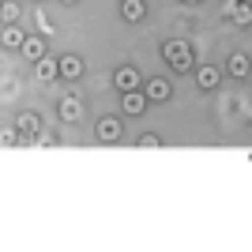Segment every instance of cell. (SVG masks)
Masks as SVG:
<instances>
[{
    "mask_svg": "<svg viewBox=\"0 0 252 252\" xmlns=\"http://www.w3.org/2000/svg\"><path fill=\"white\" fill-rule=\"evenodd\" d=\"M162 57H166L177 72H192V45L189 42H181V38L166 42V45H162Z\"/></svg>",
    "mask_w": 252,
    "mask_h": 252,
    "instance_id": "1",
    "label": "cell"
},
{
    "mask_svg": "<svg viewBox=\"0 0 252 252\" xmlns=\"http://www.w3.org/2000/svg\"><path fill=\"white\" fill-rule=\"evenodd\" d=\"M147 91H143V87H136V91H125V94H121V109H125L128 117H139L143 113V109H147Z\"/></svg>",
    "mask_w": 252,
    "mask_h": 252,
    "instance_id": "2",
    "label": "cell"
},
{
    "mask_svg": "<svg viewBox=\"0 0 252 252\" xmlns=\"http://www.w3.org/2000/svg\"><path fill=\"white\" fill-rule=\"evenodd\" d=\"M121 132H125V125H121V117H102L94 128V136L102 139V143H117L121 139Z\"/></svg>",
    "mask_w": 252,
    "mask_h": 252,
    "instance_id": "3",
    "label": "cell"
},
{
    "mask_svg": "<svg viewBox=\"0 0 252 252\" xmlns=\"http://www.w3.org/2000/svg\"><path fill=\"white\" fill-rule=\"evenodd\" d=\"M226 19L237 23V27H252V4L249 0H230L226 4Z\"/></svg>",
    "mask_w": 252,
    "mask_h": 252,
    "instance_id": "4",
    "label": "cell"
},
{
    "mask_svg": "<svg viewBox=\"0 0 252 252\" xmlns=\"http://www.w3.org/2000/svg\"><path fill=\"white\" fill-rule=\"evenodd\" d=\"M113 87L121 91V94H125V91H136V87H143V79H139V72L132 68V64H125V68H117Z\"/></svg>",
    "mask_w": 252,
    "mask_h": 252,
    "instance_id": "5",
    "label": "cell"
},
{
    "mask_svg": "<svg viewBox=\"0 0 252 252\" xmlns=\"http://www.w3.org/2000/svg\"><path fill=\"white\" fill-rule=\"evenodd\" d=\"M143 91H147L151 102H169V98H173V83H169V79H162V75H158V79H147V83H143Z\"/></svg>",
    "mask_w": 252,
    "mask_h": 252,
    "instance_id": "6",
    "label": "cell"
},
{
    "mask_svg": "<svg viewBox=\"0 0 252 252\" xmlns=\"http://www.w3.org/2000/svg\"><path fill=\"white\" fill-rule=\"evenodd\" d=\"M34 72H38V79H42V83L57 79V75H61V57H49V53H45L42 61H34Z\"/></svg>",
    "mask_w": 252,
    "mask_h": 252,
    "instance_id": "7",
    "label": "cell"
},
{
    "mask_svg": "<svg viewBox=\"0 0 252 252\" xmlns=\"http://www.w3.org/2000/svg\"><path fill=\"white\" fill-rule=\"evenodd\" d=\"M0 42H4V49H23L27 34L19 31V23H4V31H0Z\"/></svg>",
    "mask_w": 252,
    "mask_h": 252,
    "instance_id": "8",
    "label": "cell"
},
{
    "mask_svg": "<svg viewBox=\"0 0 252 252\" xmlns=\"http://www.w3.org/2000/svg\"><path fill=\"white\" fill-rule=\"evenodd\" d=\"M121 15H125L128 23H139L147 15V4H143V0H121Z\"/></svg>",
    "mask_w": 252,
    "mask_h": 252,
    "instance_id": "9",
    "label": "cell"
},
{
    "mask_svg": "<svg viewBox=\"0 0 252 252\" xmlns=\"http://www.w3.org/2000/svg\"><path fill=\"white\" fill-rule=\"evenodd\" d=\"M196 83H200L203 91L219 87V68H215V64H200V68H196Z\"/></svg>",
    "mask_w": 252,
    "mask_h": 252,
    "instance_id": "10",
    "label": "cell"
},
{
    "mask_svg": "<svg viewBox=\"0 0 252 252\" xmlns=\"http://www.w3.org/2000/svg\"><path fill=\"white\" fill-rule=\"evenodd\" d=\"M79 117H83V105H79V98H64V102H61V121L75 125Z\"/></svg>",
    "mask_w": 252,
    "mask_h": 252,
    "instance_id": "11",
    "label": "cell"
},
{
    "mask_svg": "<svg viewBox=\"0 0 252 252\" xmlns=\"http://www.w3.org/2000/svg\"><path fill=\"white\" fill-rule=\"evenodd\" d=\"M226 68H230L233 79H245V75H249V57H245V53H230V64H226Z\"/></svg>",
    "mask_w": 252,
    "mask_h": 252,
    "instance_id": "12",
    "label": "cell"
},
{
    "mask_svg": "<svg viewBox=\"0 0 252 252\" xmlns=\"http://www.w3.org/2000/svg\"><path fill=\"white\" fill-rule=\"evenodd\" d=\"M61 75L64 79H79L83 75V61L79 57H61Z\"/></svg>",
    "mask_w": 252,
    "mask_h": 252,
    "instance_id": "13",
    "label": "cell"
},
{
    "mask_svg": "<svg viewBox=\"0 0 252 252\" xmlns=\"http://www.w3.org/2000/svg\"><path fill=\"white\" fill-rule=\"evenodd\" d=\"M23 57L42 61V57H45V42H42V38H27V42H23Z\"/></svg>",
    "mask_w": 252,
    "mask_h": 252,
    "instance_id": "14",
    "label": "cell"
},
{
    "mask_svg": "<svg viewBox=\"0 0 252 252\" xmlns=\"http://www.w3.org/2000/svg\"><path fill=\"white\" fill-rule=\"evenodd\" d=\"M15 125H19V132H27V136H34V132H38V113H19L15 117Z\"/></svg>",
    "mask_w": 252,
    "mask_h": 252,
    "instance_id": "15",
    "label": "cell"
},
{
    "mask_svg": "<svg viewBox=\"0 0 252 252\" xmlns=\"http://www.w3.org/2000/svg\"><path fill=\"white\" fill-rule=\"evenodd\" d=\"M0 143H4V147H23L27 139H23L15 128H4V132H0Z\"/></svg>",
    "mask_w": 252,
    "mask_h": 252,
    "instance_id": "16",
    "label": "cell"
},
{
    "mask_svg": "<svg viewBox=\"0 0 252 252\" xmlns=\"http://www.w3.org/2000/svg\"><path fill=\"white\" fill-rule=\"evenodd\" d=\"M0 19H4V23H19V4H15V0H4V8H0Z\"/></svg>",
    "mask_w": 252,
    "mask_h": 252,
    "instance_id": "17",
    "label": "cell"
},
{
    "mask_svg": "<svg viewBox=\"0 0 252 252\" xmlns=\"http://www.w3.org/2000/svg\"><path fill=\"white\" fill-rule=\"evenodd\" d=\"M139 147L155 151V147H162V139H158V136H139Z\"/></svg>",
    "mask_w": 252,
    "mask_h": 252,
    "instance_id": "18",
    "label": "cell"
},
{
    "mask_svg": "<svg viewBox=\"0 0 252 252\" xmlns=\"http://www.w3.org/2000/svg\"><path fill=\"white\" fill-rule=\"evenodd\" d=\"M181 4H200V0H181Z\"/></svg>",
    "mask_w": 252,
    "mask_h": 252,
    "instance_id": "19",
    "label": "cell"
},
{
    "mask_svg": "<svg viewBox=\"0 0 252 252\" xmlns=\"http://www.w3.org/2000/svg\"><path fill=\"white\" fill-rule=\"evenodd\" d=\"M64 4H75V0H64Z\"/></svg>",
    "mask_w": 252,
    "mask_h": 252,
    "instance_id": "20",
    "label": "cell"
},
{
    "mask_svg": "<svg viewBox=\"0 0 252 252\" xmlns=\"http://www.w3.org/2000/svg\"><path fill=\"white\" fill-rule=\"evenodd\" d=\"M249 4H252V0H249Z\"/></svg>",
    "mask_w": 252,
    "mask_h": 252,
    "instance_id": "21",
    "label": "cell"
}]
</instances>
